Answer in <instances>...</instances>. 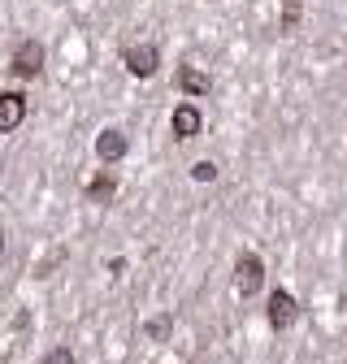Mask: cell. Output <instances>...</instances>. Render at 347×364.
<instances>
[{
    "label": "cell",
    "mask_w": 347,
    "mask_h": 364,
    "mask_svg": "<svg viewBox=\"0 0 347 364\" xmlns=\"http://www.w3.org/2000/svg\"><path fill=\"white\" fill-rule=\"evenodd\" d=\"M235 282H239V291H243V295H256V291H261V282H265V265H261V256L243 252V256H239V265H235Z\"/></svg>",
    "instance_id": "cell-1"
},
{
    "label": "cell",
    "mask_w": 347,
    "mask_h": 364,
    "mask_svg": "<svg viewBox=\"0 0 347 364\" xmlns=\"http://www.w3.org/2000/svg\"><path fill=\"white\" fill-rule=\"evenodd\" d=\"M39 65H44V48H39L35 39H22L18 52H13V74H18V78H35Z\"/></svg>",
    "instance_id": "cell-2"
},
{
    "label": "cell",
    "mask_w": 347,
    "mask_h": 364,
    "mask_svg": "<svg viewBox=\"0 0 347 364\" xmlns=\"http://www.w3.org/2000/svg\"><path fill=\"white\" fill-rule=\"evenodd\" d=\"M157 61H161V52H157L152 44H135V48H126V70H131L135 78L157 74Z\"/></svg>",
    "instance_id": "cell-3"
},
{
    "label": "cell",
    "mask_w": 347,
    "mask_h": 364,
    "mask_svg": "<svg viewBox=\"0 0 347 364\" xmlns=\"http://www.w3.org/2000/svg\"><path fill=\"white\" fill-rule=\"evenodd\" d=\"M295 312H300V308H295L291 291H274V295H269V321H274V330H287L295 321Z\"/></svg>",
    "instance_id": "cell-4"
},
{
    "label": "cell",
    "mask_w": 347,
    "mask_h": 364,
    "mask_svg": "<svg viewBox=\"0 0 347 364\" xmlns=\"http://www.w3.org/2000/svg\"><path fill=\"white\" fill-rule=\"evenodd\" d=\"M22 117H27V100L18 91H0V130L22 126Z\"/></svg>",
    "instance_id": "cell-5"
},
{
    "label": "cell",
    "mask_w": 347,
    "mask_h": 364,
    "mask_svg": "<svg viewBox=\"0 0 347 364\" xmlns=\"http://www.w3.org/2000/svg\"><path fill=\"white\" fill-rule=\"evenodd\" d=\"M200 126H204V117H200L195 104H178V109H174V135H178V139L200 135Z\"/></svg>",
    "instance_id": "cell-6"
},
{
    "label": "cell",
    "mask_w": 347,
    "mask_h": 364,
    "mask_svg": "<svg viewBox=\"0 0 347 364\" xmlns=\"http://www.w3.org/2000/svg\"><path fill=\"white\" fill-rule=\"evenodd\" d=\"M96 152H100V161H122L126 156V135L122 130H100L96 135Z\"/></svg>",
    "instance_id": "cell-7"
},
{
    "label": "cell",
    "mask_w": 347,
    "mask_h": 364,
    "mask_svg": "<svg viewBox=\"0 0 347 364\" xmlns=\"http://www.w3.org/2000/svg\"><path fill=\"white\" fill-rule=\"evenodd\" d=\"M178 87H183V91H191V96H200V91H209V78H204L200 70L183 65V70H178Z\"/></svg>",
    "instance_id": "cell-8"
},
{
    "label": "cell",
    "mask_w": 347,
    "mask_h": 364,
    "mask_svg": "<svg viewBox=\"0 0 347 364\" xmlns=\"http://www.w3.org/2000/svg\"><path fill=\"white\" fill-rule=\"evenodd\" d=\"M87 195H91V200H109V195H113V178H96L91 187H87Z\"/></svg>",
    "instance_id": "cell-9"
},
{
    "label": "cell",
    "mask_w": 347,
    "mask_h": 364,
    "mask_svg": "<svg viewBox=\"0 0 347 364\" xmlns=\"http://www.w3.org/2000/svg\"><path fill=\"white\" fill-rule=\"evenodd\" d=\"M191 178H195V182H213V178H217V169H213L209 161H200V165L191 169Z\"/></svg>",
    "instance_id": "cell-10"
},
{
    "label": "cell",
    "mask_w": 347,
    "mask_h": 364,
    "mask_svg": "<svg viewBox=\"0 0 347 364\" xmlns=\"http://www.w3.org/2000/svg\"><path fill=\"white\" fill-rule=\"evenodd\" d=\"M300 22V5H295V0H287V9H282V26H295Z\"/></svg>",
    "instance_id": "cell-11"
},
{
    "label": "cell",
    "mask_w": 347,
    "mask_h": 364,
    "mask_svg": "<svg viewBox=\"0 0 347 364\" xmlns=\"http://www.w3.org/2000/svg\"><path fill=\"white\" fill-rule=\"evenodd\" d=\"M48 364H74V360H70V351H57L53 360H48Z\"/></svg>",
    "instance_id": "cell-12"
},
{
    "label": "cell",
    "mask_w": 347,
    "mask_h": 364,
    "mask_svg": "<svg viewBox=\"0 0 347 364\" xmlns=\"http://www.w3.org/2000/svg\"><path fill=\"white\" fill-rule=\"evenodd\" d=\"M0 247H5V234H0Z\"/></svg>",
    "instance_id": "cell-13"
}]
</instances>
